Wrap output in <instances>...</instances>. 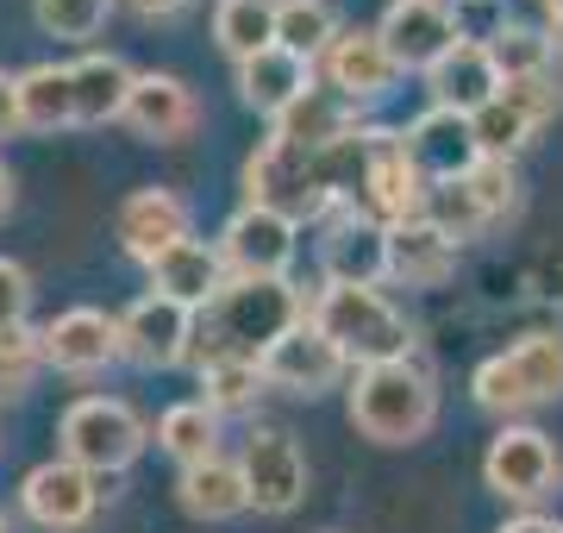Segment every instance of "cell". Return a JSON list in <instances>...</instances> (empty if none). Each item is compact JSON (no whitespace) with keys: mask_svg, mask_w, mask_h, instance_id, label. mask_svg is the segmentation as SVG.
Returning a JSON list of instances; mask_svg holds the SVG:
<instances>
[{"mask_svg":"<svg viewBox=\"0 0 563 533\" xmlns=\"http://www.w3.org/2000/svg\"><path fill=\"white\" fill-rule=\"evenodd\" d=\"M483 483L520 514H539V502H551L563 490V452L551 446V433L507 421L483 452Z\"/></svg>","mask_w":563,"mask_h":533,"instance_id":"cell-8","label":"cell"},{"mask_svg":"<svg viewBox=\"0 0 563 533\" xmlns=\"http://www.w3.org/2000/svg\"><path fill=\"white\" fill-rule=\"evenodd\" d=\"M339 32L344 25H339V7H332V0H276V44L282 51L320 63Z\"/></svg>","mask_w":563,"mask_h":533,"instance_id":"cell-31","label":"cell"},{"mask_svg":"<svg viewBox=\"0 0 563 533\" xmlns=\"http://www.w3.org/2000/svg\"><path fill=\"white\" fill-rule=\"evenodd\" d=\"M426 220L439 226L444 239H457V246H463V239H476L495 214H488L483 195H476L470 176H463V183H432V188H426Z\"/></svg>","mask_w":563,"mask_h":533,"instance_id":"cell-32","label":"cell"},{"mask_svg":"<svg viewBox=\"0 0 563 533\" xmlns=\"http://www.w3.org/2000/svg\"><path fill=\"white\" fill-rule=\"evenodd\" d=\"M470 188L483 195V207L501 220L507 207H514V188H520V176H514V157H483V164L470 170Z\"/></svg>","mask_w":563,"mask_h":533,"instance_id":"cell-38","label":"cell"},{"mask_svg":"<svg viewBox=\"0 0 563 533\" xmlns=\"http://www.w3.org/2000/svg\"><path fill=\"white\" fill-rule=\"evenodd\" d=\"M239 471H244V490H251L257 514H295L307 502V452L295 446V433H282V427L244 433Z\"/></svg>","mask_w":563,"mask_h":533,"instance_id":"cell-9","label":"cell"},{"mask_svg":"<svg viewBox=\"0 0 563 533\" xmlns=\"http://www.w3.org/2000/svg\"><path fill=\"white\" fill-rule=\"evenodd\" d=\"M157 446L176 458L181 471H188V465H207V458H220V414L207 409L201 395H195V402H176V409H163Z\"/></svg>","mask_w":563,"mask_h":533,"instance_id":"cell-29","label":"cell"},{"mask_svg":"<svg viewBox=\"0 0 563 533\" xmlns=\"http://www.w3.org/2000/svg\"><path fill=\"white\" fill-rule=\"evenodd\" d=\"M488 51H495L507 83H520V76H551L558 39H551V32H532V25H501V32L488 39Z\"/></svg>","mask_w":563,"mask_h":533,"instance_id":"cell-35","label":"cell"},{"mask_svg":"<svg viewBox=\"0 0 563 533\" xmlns=\"http://www.w3.org/2000/svg\"><path fill=\"white\" fill-rule=\"evenodd\" d=\"M76 76V120L81 126H107V120H125V101H132V69H125L120 51H81L69 63Z\"/></svg>","mask_w":563,"mask_h":533,"instance_id":"cell-25","label":"cell"},{"mask_svg":"<svg viewBox=\"0 0 563 533\" xmlns=\"http://www.w3.org/2000/svg\"><path fill=\"white\" fill-rule=\"evenodd\" d=\"M320 264L325 283H388V226L357 207H339L332 220H320Z\"/></svg>","mask_w":563,"mask_h":533,"instance_id":"cell-14","label":"cell"},{"mask_svg":"<svg viewBox=\"0 0 563 533\" xmlns=\"http://www.w3.org/2000/svg\"><path fill=\"white\" fill-rule=\"evenodd\" d=\"M44 365H51V358H44V327L0 333V402H20V395H32V383H38Z\"/></svg>","mask_w":563,"mask_h":533,"instance_id":"cell-34","label":"cell"},{"mask_svg":"<svg viewBox=\"0 0 563 533\" xmlns=\"http://www.w3.org/2000/svg\"><path fill=\"white\" fill-rule=\"evenodd\" d=\"M13 207V176H7V164H0V214Z\"/></svg>","mask_w":563,"mask_h":533,"instance_id":"cell-45","label":"cell"},{"mask_svg":"<svg viewBox=\"0 0 563 533\" xmlns=\"http://www.w3.org/2000/svg\"><path fill=\"white\" fill-rule=\"evenodd\" d=\"M401 132H407V151H413L426 183H463L488 157L483 139H476V120L451 113V107H426L420 120H407Z\"/></svg>","mask_w":563,"mask_h":533,"instance_id":"cell-15","label":"cell"},{"mask_svg":"<svg viewBox=\"0 0 563 533\" xmlns=\"http://www.w3.org/2000/svg\"><path fill=\"white\" fill-rule=\"evenodd\" d=\"M544 7V20H551V39H558V51H563V0H539Z\"/></svg>","mask_w":563,"mask_h":533,"instance_id":"cell-44","label":"cell"},{"mask_svg":"<svg viewBox=\"0 0 563 533\" xmlns=\"http://www.w3.org/2000/svg\"><path fill=\"white\" fill-rule=\"evenodd\" d=\"M357 126H363L357 107L344 101L339 88H332V83H313L301 101H295L276 126H269V132H282V139H295V144H339L344 132H357Z\"/></svg>","mask_w":563,"mask_h":533,"instance_id":"cell-28","label":"cell"},{"mask_svg":"<svg viewBox=\"0 0 563 533\" xmlns=\"http://www.w3.org/2000/svg\"><path fill=\"white\" fill-rule=\"evenodd\" d=\"M244 195L257 207H276L288 220H332L339 214V176H332V144H295L269 132L244 164Z\"/></svg>","mask_w":563,"mask_h":533,"instance_id":"cell-3","label":"cell"},{"mask_svg":"<svg viewBox=\"0 0 563 533\" xmlns=\"http://www.w3.org/2000/svg\"><path fill=\"white\" fill-rule=\"evenodd\" d=\"M426 176L407 151V132L401 126H363V164H357V195L351 207L369 214L383 226H401V220H420L426 214Z\"/></svg>","mask_w":563,"mask_h":533,"instance_id":"cell-7","label":"cell"},{"mask_svg":"<svg viewBox=\"0 0 563 533\" xmlns=\"http://www.w3.org/2000/svg\"><path fill=\"white\" fill-rule=\"evenodd\" d=\"M263 377H269V390L282 395H325V390H339L344 377H351V358H344L332 339H325L313 320H301V327L288 333L269 358H263Z\"/></svg>","mask_w":563,"mask_h":533,"instance_id":"cell-17","label":"cell"},{"mask_svg":"<svg viewBox=\"0 0 563 533\" xmlns=\"http://www.w3.org/2000/svg\"><path fill=\"white\" fill-rule=\"evenodd\" d=\"M313 327L332 339V346L351 358V370L369 365H395V358H413V327L407 314L388 302L383 289H363V283H325L313 295Z\"/></svg>","mask_w":563,"mask_h":533,"instance_id":"cell-4","label":"cell"},{"mask_svg":"<svg viewBox=\"0 0 563 533\" xmlns=\"http://www.w3.org/2000/svg\"><path fill=\"white\" fill-rule=\"evenodd\" d=\"M501 88H507V76H501V63H495V51H488V39H457L432 69H426L432 107H451V113H470V120H476Z\"/></svg>","mask_w":563,"mask_h":533,"instance_id":"cell-19","label":"cell"},{"mask_svg":"<svg viewBox=\"0 0 563 533\" xmlns=\"http://www.w3.org/2000/svg\"><path fill=\"white\" fill-rule=\"evenodd\" d=\"M120 7L125 13H139V20H176L188 0H120Z\"/></svg>","mask_w":563,"mask_h":533,"instance_id":"cell-42","label":"cell"},{"mask_svg":"<svg viewBox=\"0 0 563 533\" xmlns=\"http://www.w3.org/2000/svg\"><path fill=\"white\" fill-rule=\"evenodd\" d=\"M307 314H313V302L288 276H232L195 314V370L201 365H263Z\"/></svg>","mask_w":563,"mask_h":533,"instance_id":"cell-1","label":"cell"},{"mask_svg":"<svg viewBox=\"0 0 563 533\" xmlns=\"http://www.w3.org/2000/svg\"><path fill=\"white\" fill-rule=\"evenodd\" d=\"M376 32H383V44L395 51L401 76H407V69H420V76H426V69H432V63L463 39L444 0H388V13L376 20Z\"/></svg>","mask_w":563,"mask_h":533,"instance_id":"cell-20","label":"cell"},{"mask_svg":"<svg viewBox=\"0 0 563 533\" xmlns=\"http://www.w3.org/2000/svg\"><path fill=\"white\" fill-rule=\"evenodd\" d=\"M201 377V402L213 414H244V409H257V395L269 390V377H263V365H201L195 370Z\"/></svg>","mask_w":563,"mask_h":533,"instance_id":"cell-33","label":"cell"},{"mask_svg":"<svg viewBox=\"0 0 563 533\" xmlns=\"http://www.w3.org/2000/svg\"><path fill=\"white\" fill-rule=\"evenodd\" d=\"M532 132H539V126H532V113H526V107L514 101L507 88L483 107V113H476V139H483L488 157H514V151H520V144L532 139Z\"/></svg>","mask_w":563,"mask_h":533,"instance_id":"cell-37","label":"cell"},{"mask_svg":"<svg viewBox=\"0 0 563 533\" xmlns=\"http://www.w3.org/2000/svg\"><path fill=\"white\" fill-rule=\"evenodd\" d=\"M120 346L125 365L139 370H176L181 358H195V308H181L157 289H144L139 302L120 314Z\"/></svg>","mask_w":563,"mask_h":533,"instance_id":"cell-12","label":"cell"},{"mask_svg":"<svg viewBox=\"0 0 563 533\" xmlns=\"http://www.w3.org/2000/svg\"><path fill=\"white\" fill-rule=\"evenodd\" d=\"M213 44L232 63H251L276 44V0H220L213 7Z\"/></svg>","mask_w":563,"mask_h":533,"instance_id":"cell-30","label":"cell"},{"mask_svg":"<svg viewBox=\"0 0 563 533\" xmlns=\"http://www.w3.org/2000/svg\"><path fill=\"white\" fill-rule=\"evenodd\" d=\"M113 232H120V246L132 264H157L169 246H181V239H195V220H188V202H181L176 188H132L120 202V214H113Z\"/></svg>","mask_w":563,"mask_h":533,"instance_id":"cell-13","label":"cell"},{"mask_svg":"<svg viewBox=\"0 0 563 533\" xmlns=\"http://www.w3.org/2000/svg\"><path fill=\"white\" fill-rule=\"evenodd\" d=\"M113 7H120V0H32V20H38V32H51V39L95 44Z\"/></svg>","mask_w":563,"mask_h":533,"instance_id":"cell-36","label":"cell"},{"mask_svg":"<svg viewBox=\"0 0 563 533\" xmlns=\"http://www.w3.org/2000/svg\"><path fill=\"white\" fill-rule=\"evenodd\" d=\"M25 308H32V276L20 258H0V333L25 327Z\"/></svg>","mask_w":563,"mask_h":533,"instance_id":"cell-39","label":"cell"},{"mask_svg":"<svg viewBox=\"0 0 563 533\" xmlns=\"http://www.w3.org/2000/svg\"><path fill=\"white\" fill-rule=\"evenodd\" d=\"M470 395L483 414H501V421L563 402V333H526L507 351L483 358L470 377Z\"/></svg>","mask_w":563,"mask_h":533,"instance_id":"cell-5","label":"cell"},{"mask_svg":"<svg viewBox=\"0 0 563 533\" xmlns=\"http://www.w3.org/2000/svg\"><path fill=\"white\" fill-rule=\"evenodd\" d=\"M320 69H325V83L339 88L351 107L383 101L388 88L401 83V63H395V51L383 44L376 25H344L339 39H332V51L320 57Z\"/></svg>","mask_w":563,"mask_h":533,"instance_id":"cell-16","label":"cell"},{"mask_svg":"<svg viewBox=\"0 0 563 533\" xmlns=\"http://www.w3.org/2000/svg\"><path fill=\"white\" fill-rule=\"evenodd\" d=\"M20 126L25 132H69V126H81L69 63H32V69H20Z\"/></svg>","mask_w":563,"mask_h":533,"instance_id":"cell-27","label":"cell"},{"mask_svg":"<svg viewBox=\"0 0 563 533\" xmlns=\"http://www.w3.org/2000/svg\"><path fill=\"white\" fill-rule=\"evenodd\" d=\"M313 83H320L313 63L295 57V51H282V44H269V51H257L251 63H239V101L251 107V113H263L269 126L301 101Z\"/></svg>","mask_w":563,"mask_h":533,"instance_id":"cell-22","label":"cell"},{"mask_svg":"<svg viewBox=\"0 0 563 533\" xmlns=\"http://www.w3.org/2000/svg\"><path fill=\"white\" fill-rule=\"evenodd\" d=\"M225 283H232V270H225L220 246H207V239H181V246H169L157 264H151V289L169 295V302H181V308H195V314H201Z\"/></svg>","mask_w":563,"mask_h":533,"instance_id":"cell-23","label":"cell"},{"mask_svg":"<svg viewBox=\"0 0 563 533\" xmlns=\"http://www.w3.org/2000/svg\"><path fill=\"white\" fill-rule=\"evenodd\" d=\"M13 132H25L20 126V76L0 69V139H13Z\"/></svg>","mask_w":563,"mask_h":533,"instance_id":"cell-41","label":"cell"},{"mask_svg":"<svg viewBox=\"0 0 563 533\" xmlns=\"http://www.w3.org/2000/svg\"><path fill=\"white\" fill-rule=\"evenodd\" d=\"M125 126L151 144H176L201 126V101L181 76H163V69H144L132 83V101H125Z\"/></svg>","mask_w":563,"mask_h":533,"instance_id":"cell-21","label":"cell"},{"mask_svg":"<svg viewBox=\"0 0 563 533\" xmlns=\"http://www.w3.org/2000/svg\"><path fill=\"white\" fill-rule=\"evenodd\" d=\"M439 421V377L420 358L369 365L351 377V427L376 446H413Z\"/></svg>","mask_w":563,"mask_h":533,"instance_id":"cell-2","label":"cell"},{"mask_svg":"<svg viewBox=\"0 0 563 533\" xmlns=\"http://www.w3.org/2000/svg\"><path fill=\"white\" fill-rule=\"evenodd\" d=\"M20 509H25V521L44 527V533H81L101 514V477L69 465V458H44V465L25 471Z\"/></svg>","mask_w":563,"mask_h":533,"instance_id":"cell-10","label":"cell"},{"mask_svg":"<svg viewBox=\"0 0 563 533\" xmlns=\"http://www.w3.org/2000/svg\"><path fill=\"white\" fill-rule=\"evenodd\" d=\"M501 533H563L558 514H514V521H501Z\"/></svg>","mask_w":563,"mask_h":533,"instance_id":"cell-43","label":"cell"},{"mask_svg":"<svg viewBox=\"0 0 563 533\" xmlns=\"http://www.w3.org/2000/svg\"><path fill=\"white\" fill-rule=\"evenodd\" d=\"M451 270H457V239H444L426 214H420V220L388 226V283H401V289H439Z\"/></svg>","mask_w":563,"mask_h":533,"instance_id":"cell-24","label":"cell"},{"mask_svg":"<svg viewBox=\"0 0 563 533\" xmlns=\"http://www.w3.org/2000/svg\"><path fill=\"white\" fill-rule=\"evenodd\" d=\"M176 502L181 514H195V521H232V514L251 509V490H244V471L239 458H207V465H188L176 471Z\"/></svg>","mask_w":563,"mask_h":533,"instance_id":"cell-26","label":"cell"},{"mask_svg":"<svg viewBox=\"0 0 563 533\" xmlns=\"http://www.w3.org/2000/svg\"><path fill=\"white\" fill-rule=\"evenodd\" d=\"M144 446H151V427L120 395H81L57 421V458H69L95 477H120L125 465H139Z\"/></svg>","mask_w":563,"mask_h":533,"instance_id":"cell-6","label":"cell"},{"mask_svg":"<svg viewBox=\"0 0 563 533\" xmlns=\"http://www.w3.org/2000/svg\"><path fill=\"white\" fill-rule=\"evenodd\" d=\"M507 95L532 113V126H544V120H558L563 113V88L551 83V76H520V83H507Z\"/></svg>","mask_w":563,"mask_h":533,"instance_id":"cell-40","label":"cell"},{"mask_svg":"<svg viewBox=\"0 0 563 533\" xmlns=\"http://www.w3.org/2000/svg\"><path fill=\"white\" fill-rule=\"evenodd\" d=\"M0 533H7V514H0Z\"/></svg>","mask_w":563,"mask_h":533,"instance_id":"cell-46","label":"cell"},{"mask_svg":"<svg viewBox=\"0 0 563 533\" xmlns=\"http://www.w3.org/2000/svg\"><path fill=\"white\" fill-rule=\"evenodd\" d=\"M44 358L63 377H101L107 365H120V314L101 308H63L51 327H44Z\"/></svg>","mask_w":563,"mask_h":533,"instance_id":"cell-18","label":"cell"},{"mask_svg":"<svg viewBox=\"0 0 563 533\" xmlns=\"http://www.w3.org/2000/svg\"><path fill=\"white\" fill-rule=\"evenodd\" d=\"M220 258L232 276H288L295 264V246H301V220H288L276 207H257L244 202L232 220L220 226Z\"/></svg>","mask_w":563,"mask_h":533,"instance_id":"cell-11","label":"cell"}]
</instances>
